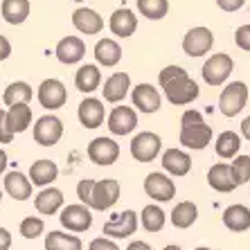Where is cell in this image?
Returning <instances> with one entry per match:
<instances>
[{"label": "cell", "mask_w": 250, "mask_h": 250, "mask_svg": "<svg viewBox=\"0 0 250 250\" xmlns=\"http://www.w3.org/2000/svg\"><path fill=\"white\" fill-rule=\"evenodd\" d=\"M9 54H12V43H9V39H7V36L0 34V61L9 59Z\"/></svg>", "instance_id": "ee69618b"}, {"label": "cell", "mask_w": 250, "mask_h": 250, "mask_svg": "<svg viewBox=\"0 0 250 250\" xmlns=\"http://www.w3.org/2000/svg\"><path fill=\"white\" fill-rule=\"evenodd\" d=\"M246 102H248V86L244 82H232L223 88L219 97V108L226 117H234L246 108Z\"/></svg>", "instance_id": "277c9868"}, {"label": "cell", "mask_w": 250, "mask_h": 250, "mask_svg": "<svg viewBox=\"0 0 250 250\" xmlns=\"http://www.w3.org/2000/svg\"><path fill=\"white\" fill-rule=\"evenodd\" d=\"M234 43H237L241 50L250 52V25H241V27H237V32H234Z\"/></svg>", "instance_id": "ab89813d"}, {"label": "cell", "mask_w": 250, "mask_h": 250, "mask_svg": "<svg viewBox=\"0 0 250 250\" xmlns=\"http://www.w3.org/2000/svg\"><path fill=\"white\" fill-rule=\"evenodd\" d=\"M216 156L223 158V160H234L239 156V149H241V138L234 131H223L214 142Z\"/></svg>", "instance_id": "4dcf8cb0"}, {"label": "cell", "mask_w": 250, "mask_h": 250, "mask_svg": "<svg viewBox=\"0 0 250 250\" xmlns=\"http://www.w3.org/2000/svg\"><path fill=\"white\" fill-rule=\"evenodd\" d=\"M108 27H111V32L115 36H120V39H128V36L135 32V27H138V16H135L131 9H115L111 16V21H108Z\"/></svg>", "instance_id": "603a6c76"}, {"label": "cell", "mask_w": 250, "mask_h": 250, "mask_svg": "<svg viewBox=\"0 0 250 250\" xmlns=\"http://www.w3.org/2000/svg\"><path fill=\"white\" fill-rule=\"evenodd\" d=\"M102 83V70L93 63H86L82 68L77 70L75 75V86L77 90H82V93H95Z\"/></svg>", "instance_id": "83f0119b"}, {"label": "cell", "mask_w": 250, "mask_h": 250, "mask_svg": "<svg viewBox=\"0 0 250 250\" xmlns=\"http://www.w3.org/2000/svg\"><path fill=\"white\" fill-rule=\"evenodd\" d=\"M145 192H146V196L158 201V203H167V201H171L176 196V183L167 174L151 171L145 178Z\"/></svg>", "instance_id": "ba28073f"}, {"label": "cell", "mask_w": 250, "mask_h": 250, "mask_svg": "<svg viewBox=\"0 0 250 250\" xmlns=\"http://www.w3.org/2000/svg\"><path fill=\"white\" fill-rule=\"evenodd\" d=\"M221 219H223V226L230 232H246L250 228V208H246L241 203L230 205V208H226Z\"/></svg>", "instance_id": "cb8c5ba5"}, {"label": "cell", "mask_w": 250, "mask_h": 250, "mask_svg": "<svg viewBox=\"0 0 250 250\" xmlns=\"http://www.w3.org/2000/svg\"><path fill=\"white\" fill-rule=\"evenodd\" d=\"M95 183L97 181H93V178H82V181L77 183V196H79V201H82L83 205H88V208H90V201H93Z\"/></svg>", "instance_id": "f35d334b"}, {"label": "cell", "mask_w": 250, "mask_h": 250, "mask_svg": "<svg viewBox=\"0 0 250 250\" xmlns=\"http://www.w3.org/2000/svg\"><path fill=\"white\" fill-rule=\"evenodd\" d=\"M0 201H2V189H0Z\"/></svg>", "instance_id": "816d5d0a"}, {"label": "cell", "mask_w": 250, "mask_h": 250, "mask_svg": "<svg viewBox=\"0 0 250 250\" xmlns=\"http://www.w3.org/2000/svg\"><path fill=\"white\" fill-rule=\"evenodd\" d=\"M95 59L104 68H115L120 63V59H122V47L117 45V41H113V39H102L95 45Z\"/></svg>", "instance_id": "4316f807"}, {"label": "cell", "mask_w": 250, "mask_h": 250, "mask_svg": "<svg viewBox=\"0 0 250 250\" xmlns=\"http://www.w3.org/2000/svg\"><path fill=\"white\" fill-rule=\"evenodd\" d=\"M138 9L149 21H160L169 12V0H138Z\"/></svg>", "instance_id": "d590c367"}, {"label": "cell", "mask_w": 250, "mask_h": 250, "mask_svg": "<svg viewBox=\"0 0 250 250\" xmlns=\"http://www.w3.org/2000/svg\"><path fill=\"white\" fill-rule=\"evenodd\" d=\"M232 171L237 185H246L250 181V156H237L232 160Z\"/></svg>", "instance_id": "74e56055"}, {"label": "cell", "mask_w": 250, "mask_h": 250, "mask_svg": "<svg viewBox=\"0 0 250 250\" xmlns=\"http://www.w3.org/2000/svg\"><path fill=\"white\" fill-rule=\"evenodd\" d=\"M14 140V133L9 131V122H7V111L0 108V142L7 145V142H12Z\"/></svg>", "instance_id": "60d3db41"}, {"label": "cell", "mask_w": 250, "mask_h": 250, "mask_svg": "<svg viewBox=\"0 0 250 250\" xmlns=\"http://www.w3.org/2000/svg\"><path fill=\"white\" fill-rule=\"evenodd\" d=\"M32 99V86L25 82H14L5 88L2 93V102L7 106H16V104H29Z\"/></svg>", "instance_id": "e575fe53"}, {"label": "cell", "mask_w": 250, "mask_h": 250, "mask_svg": "<svg viewBox=\"0 0 250 250\" xmlns=\"http://www.w3.org/2000/svg\"><path fill=\"white\" fill-rule=\"evenodd\" d=\"M79 122L83 124L86 128H97L104 124V117H106V108H104V102L97 97H86L79 104Z\"/></svg>", "instance_id": "e0dca14e"}, {"label": "cell", "mask_w": 250, "mask_h": 250, "mask_svg": "<svg viewBox=\"0 0 250 250\" xmlns=\"http://www.w3.org/2000/svg\"><path fill=\"white\" fill-rule=\"evenodd\" d=\"M5 192L16 201H27L32 196V181L21 171L5 174Z\"/></svg>", "instance_id": "484cf974"}, {"label": "cell", "mask_w": 250, "mask_h": 250, "mask_svg": "<svg viewBox=\"0 0 250 250\" xmlns=\"http://www.w3.org/2000/svg\"><path fill=\"white\" fill-rule=\"evenodd\" d=\"M160 149H163V140H160L158 133H153V131H140L131 140V156L138 163H151V160H156Z\"/></svg>", "instance_id": "5b68a950"}, {"label": "cell", "mask_w": 250, "mask_h": 250, "mask_svg": "<svg viewBox=\"0 0 250 250\" xmlns=\"http://www.w3.org/2000/svg\"><path fill=\"white\" fill-rule=\"evenodd\" d=\"M216 5L221 7L223 12H239L246 5V0H216Z\"/></svg>", "instance_id": "7bdbcfd3"}, {"label": "cell", "mask_w": 250, "mask_h": 250, "mask_svg": "<svg viewBox=\"0 0 250 250\" xmlns=\"http://www.w3.org/2000/svg\"><path fill=\"white\" fill-rule=\"evenodd\" d=\"M214 45V34L208 27H192L183 39V50L187 57H203Z\"/></svg>", "instance_id": "30bf717a"}, {"label": "cell", "mask_w": 250, "mask_h": 250, "mask_svg": "<svg viewBox=\"0 0 250 250\" xmlns=\"http://www.w3.org/2000/svg\"><path fill=\"white\" fill-rule=\"evenodd\" d=\"M131 99H133L135 111L145 113V115H151V113L160 111L163 106V99H160V93L158 88H153L151 83H138L131 93Z\"/></svg>", "instance_id": "5bb4252c"}, {"label": "cell", "mask_w": 250, "mask_h": 250, "mask_svg": "<svg viewBox=\"0 0 250 250\" xmlns=\"http://www.w3.org/2000/svg\"><path fill=\"white\" fill-rule=\"evenodd\" d=\"M54 54H57V59L63 65L79 63L83 59V54H86V43H83L79 36H65V39H61V41L57 43Z\"/></svg>", "instance_id": "ac0fdd59"}, {"label": "cell", "mask_w": 250, "mask_h": 250, "mask_svg": "<svg viewBox=\"0 0 250 250\" xmlns=\"http://www.w3.org/2000/svg\"><path fill=\"white\" fill-rule=\"evenodd\" d=\"M208 183H209V187L219 194L234 192V189L239 187L237 178H234V171H232V165H226V163H216V165L209 167Z\"/></svg>", "instance_id": "2e32d148"}, {"label": "cell", "mask_w": 250, "mask_h": 250, "mask_svg": "<svg viewBox=\"0 0 250 250\" xmlns=\"http://www.w3.org/2000/svg\"><path fill=\"white\" fill-rule=\"evenodd\" d=\"M88 158L99 167H108L120 158V145L113 138H95L88 145Z\"/></svg>", "instance_id": "4fadbf2b"}, {"label": "cell", "mask_w": 250, "mask_h": 250, "mask_svg": "<svg viewBox=\"0 0 250 250\" xmlns=\"http://www.w3.org/2000/svg\"><path fill=\"white\" fill-rule=\"evenodd\" d=\"M232 70H234V61L230 59V54L216 52L205 61L201 72H203V82L208 86H221V83H226V79L230 77Z\"/></svg>", "instance_id": "3957f363"}, {"label": "cell", "mask_w": 250, "mask_h": 250, "mask_svg": "<svg viewBox=\"0 0 250 250\" xmlns=\"http://www.w3.org/2000/svg\"><path fill=\"white\" fill-rule=\"evenodd\" d=\"M138 214L133 209H126V212H120V214H113L111 221L104 223V237H113V239H126L138 230Z\"/></svg>", "instance_id": "7c38bea8"}, {"label": "cell", "mask_w": 250, "mask_h": 250, "mask_svg": "<svg viewBox=\"0 0 250 250\" xmlns=\"http://www.w3.org/2000/svg\"><path fill=\"white\" fill-rule=\"evenodd\" d=\"M241 135H244V138L250 142V115L246 117L244 122H241Z\"/></svg>", "instance_id": "7dc6e473"}, {"label": "cell", "mask_w": 250, "mask_h": 250, "mask_svg": "<svg viewBox=\"0 0 250 250\" xmlns=\"http://www.w3.org/2000/svg\"><path fill=\"white\" fill-rule=\"evenodd\" d=\"M36 97H39V104H41L43 108L57 111V108H61V106L68 102V90H65V86L59 82V79H45V82H41V86H39Z\"/></svg>", "instance_id": "8fae6325"}, {"label": "cell", "mask_w": 250, "mask_h": 250, "mask_svg": "<svg viewBox=\"0 0 250 250\" xmlns=\"http://www.w3.org/2000/svg\"><path fill=\"white\" fill-rule=\"evenodd\" d=\"M75 2H83V0H75Z\"/></svg>", "instance_id": "f5cc1de1"}, {"label": "cell", "mask_w": 250, "mask_h": 250, "mask_svg": "<svg viewBox=\"0 0 250 250\" xmlns=\"http://www.w3.org/2000/svg\"><path fill=\"white\" fill-rule=\"evenodd\" d=\"M88 250H120V246L113 241V239H106V237H97L90 241Z\"/></svg>", "instance_id": "b9f144b4"}, {"label": "cell", "mask_w": 250, "mask_h": 250, "mask_svg": "<svg viewBox=\"0 0 250 250\" xmlns=\"http://www.w3.org/2000/svg\"><path fill=\"white\" fill-rule=\"evenodd\" d=\"M59 221L65 230L70 232H86L88 228L93 226V214L90 208L83 203H75V205H65L59 214Z\"/></svg>", "instance_id": "8992f818"}, {"label": "cell", "mask_w": 250, "mask_h": 250, "mask_svg": "<svg viewBox=\"0 0 250 250\" xmlns=\"http://www.w3.org/2000/svg\"><path fill=\"white\" fill-rule=\"evenodd\" d=\"M12 248V234L7 228H0V250H9Z\"/></svg>", "instance_id": "f6af8a7d"}, {"label": "cell", "mask_w": 250, "mask_h": 250, "mask_svg": "<svg viewBox=\"0 0 250 250\" xmlns=\"http://www.w3.org/2000/svg\"><path fill=\"white\" fill-rule=\"evenodd\" d=\"M212 142V126L205 124L203 115L194 108L183 113L181 117V145L185 149L201 151Z\"/></svg>", "instance_id": "7a4b0ae2"}, {"label": "cell", "mask_w": 250, "mask_h": 250, "mask_svg": "<svg viewBox=\"0 0 250 250\" xmlns=\"http://www.w3.org/2000/svg\"><path fill=\"white\" fill-rule=\"evenodd\" d=\"M45 250H83V244L77 234L50 230L45 237Z\"/></svg>", "instance_id": "1f68e13d"}, {"label": "cell", "mask_w": 250, "mask_h": 250, "mask_svg": "<svg viewBox=\"0 0 250 250\" xmlns=\"http://www.w3.org/2000/svg\"><path fill=\"white\" fill-rule=\"evenodd\" d=\"M32 133L41 146H54L63 135V122L57 115H43L36 120Z\"/></svg>", "instance_id": "9c48e42d"}, {"label": "cell", "mask_w": 250, "mask_h": 250, "mask_svg": "<svg viewBox=\"0 0 250 250\" xmlns=\"http://www.w3.org/2000/svg\"><path fill=\"white\" fill-rule=\"evenodd\" d=\"M120 192H122V187H120V181H115V178L97 181L95 183V189H93L90 209H97V212H106V209H111L113 205L117 203Z\"/></svg>", "instance_id": "52a82bcc"}, {"label": "cell", "mask_w": 250, "mask_h": 250, "mask_svg": "<svg viewBox=\"0 0 250 250\" xmlns=\"http://www.w3.org/2000/svg\"><path fill=\"white\" fill-rule=\"evenodd\" d=\"M196 219H198V208L192 201H181V203H176V208L171 209V223L178 230L192 228L196 223Z\"/></svg>", "instance_id": "f546056e"}, {"label": "cell", "mask_w": 250, "mask_h": 250, "mask_svg": "<svg viewBox=\"0 0 250 250\" xmlns=\"http://www.w3.org/2000/svg\"><path fill=\"white\" fill-rule=\"evenodd\" d=\"M138 126V113L131 106H115L108 115V131L113 135H128Z\"/></svg>", "instance_id": "9a60e30c"}, {"label": "cell", "mask_w": 250, "mask_h": 250, "mask_svg": "<svg viewBox=\"0 0 250 250\" xmlns=\"http://www.w3.org/2000/svg\"><path fill=\"white\" fill-rule=\"evenodd\" d=\"M72 25L75 29H79L82 34L90 36V34H99L104 29V18L99 16L95 9H88V7H79L72 14Z\"/></svg>", "instance_id": "7402d4cb"}, {"label": "cell", "mask_w": 250, "mask_h": 250, "mask_svg": "<svg viewBox=\"0 0 250 250\" xmlns=\"http://www.w3.org/2000/svg\"><path fill=\"white\" fill-rule=\"evenodd\" d=\"M29 0H2L0 5V14L9 25H21L27 21L29 16Z\"/></svg>", "instance_id": "f1b7e54d"}, {"label": "cell", "mask_w": 250, "mask_h": 250, "mask_svg": "<svg viewBox=\"0 0 250 250\" xmlns=\"http://www.w3.org/2000/svg\"><path fill=\"white\" fill-rule=\"evenodd\" d=\"M196 250H212V248H205V246H201V248H196Z\"/></svg>", "instance_id": "f907efd6"}, {"label": "cell", "mask_w": 250, "mask_h": 250, "mask_svg": "<svg viewBox=\"0 0 250 250\" xmlns=\"http://www.w3.org/2000/svg\"><path fill=\"white\" fill-rule=\"evenodd\" d=\"M158 82H160V88L165 90L167 99L174 106L192 104L194 99L201 95L198 83L187 75V70H183L181 65H167L165 70H160Z\"/></svg>", "instance_id": "6da1fadb"}, {"label": "cell", "mask_w": 250, "mask_h": 250, "mask_svg": "<svg viewBox=\"0 0 250 250\" xmlns=\"http://www.w3.org/2000/svg\"><path fill=\"white\" fill-rule=\"evenodd\" d=\"M7 163H9V160H7V153L2 151V149H0V174H5Z\"/></svg>", "instance_id": "c3c4849f"}, {"label": "cell", "mask_w": 250, "mask_h": 250, "mask_svg": "<svg viewBox=\"0 0 250 250\" xmlns=\"http://www.w3.org/2000/svg\"><path fill=\"white\" fill-rule=\"evenodd\" d=\"M57 176H59V167L52 160H47V158L36 160V163L29 167V181H32V185L47 187L57 181Z\"/></svg>", "instance_id": "d4e9b609"}, {"label": "cell", "mask_w": 250, "mask_h": 250, "mask_svg": "<svg viewBox=\"0 0 250 250\" xmlns=\"http://www.w3.org/2000/svg\"><path fill=\"white\" fill-rule=\"evenodd\" d=\"M34 208L39 214L52 216L63 209V192L57 187H43L41 192L34 196Z\"/></svg>", "instance_id": "ffe728a7"}, {"label": "cell", "mask_w": 250, "mask_h": 250, "mask_svg": "<svg viewBox=\"0 0 250 250\" xmlns=\"http://www.w3.org/2000/svg\"><path fill=\"white\" fill-rule=\"evenodd\" d=\"M7 122H9V131H12L14 135L23 133V131L29 128V124H32V108H29L27 104L9 106V111H7Z\"/></svg>", "instance_id": "d6a6232c"}, {"label": "cell", "mask_w": 250, "mask_h": 250, "mask_svg": "<svg viewBox=\"0 0 250 250\" xmlns=\"http://www.w3.org/2000/svg\"><path fill=\"white\" fill-rule=\"evenodd\" d=\"M163 169L167 171L169 176H176V178H181V176H187L189 174V169H192V158L189 153H185L183 149H167L163 153Z\"/></svg>", "instance_id": "d6986e66"}, {"label": "cell", "mask_w": 250, "mask_h": 250, "mask_svg": "<svg viewBox=\"0 0 250 250\" xmlns=\"http://www.w3.org/2000/svg\"><path fill=\"white\" fill-rule=\"evenodd\" d=\"M128 88H131V77L126 72H113L104 82L102 93H104V99L108 104H120L128 95Z\"/></svg>", "instance_id": "44dd1931"}, {"label": "cell", "mask_w": 250, "mask_h": 250, "mask_svg": "<svg viewBox=\"0 0 250 250\" xmlns=\"http://www.w3.org/2000/svg\"><path fill=\"white\" fill-rule=\"evenodd\" d=\"M126 250H153V248L146 244V241H131Z\"/></svg>", "instance_id": "bcb514c9"}, {"label": "cell", "mask_w": 250, "mask_h": 250, "mask_svg": "<svg viewBox=\"0 0 250 250\" xmlns=\"http://www.w3.org/2000/svg\"><path fill=\"white\" fill-rule=\"evenodd\" d=\"M45 232V223H43L41 216H25L21 221V234L25 239H36Z\"/></svg>", "instance_id": "8d00e7d4"}, {"label": "cell", "mask_w": 250, "mask_h": 250, "mask_svg": "<svg viewBox=\"0 0 250 250\" xmlns=\"http://www.w3.org/2000/svg\"><path fill=\"white\" fill-rule=\"evenodd\" d=\"M140 223L145 228L146 232H160L167 223V214L158 205H145L142 208V214H140Z\"/></svg>", "instance_id": "836d02e7"}, {"label": "cell", "mask_w": 250, "mask_h": 250, "mask_svg": "<svg viewBox=\"0 0 250 250\" xmlns=\"http://www.w3.org/2000/svg\"><path fill=\"white\" fill-rule=\"evenodd\" d=\"M163 250H183V248H181V246H174V244H171V246H167V248H163Z\"/></svg>", "instance_id": "681fc988"}]
</instances>
